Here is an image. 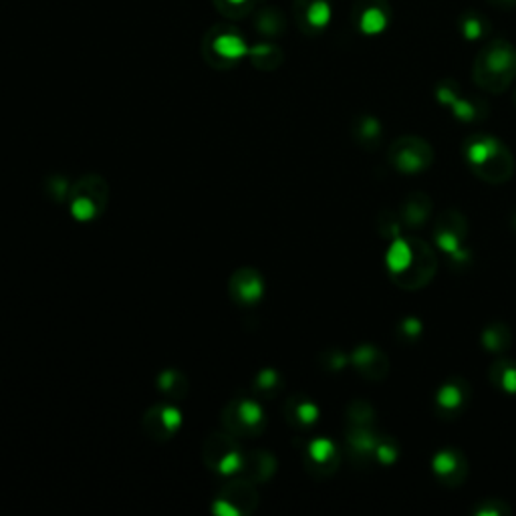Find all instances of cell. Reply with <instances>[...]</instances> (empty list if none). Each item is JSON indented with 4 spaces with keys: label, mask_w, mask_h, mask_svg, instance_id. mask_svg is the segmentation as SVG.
Instances as JSON below:
<instances>
[{
    "label": "cell",
    "mask_w": 516,
    "mask_h": 516,
    "mask_svg": "<svg viewBox=\"0 0 516 516\" xmlns=\"http://www.w3.org/2000/svg\"><path fill=\"white\" fill-rule=\"evenodd\" d=\"M438 268L430 244L417 239H396L388 250L391 281L406 291H417L432 281Z\"/></svg>",
    "instance_id": "6da1fadb"
},
{
    "label": "cell",
    "mask_w": 516,
    "mask_h": 516,
    "mask_svg": "<svg viewBox=\"0 0 516 516\" xmlns=\"http://www.w3.org/2000/svg\"><path fill=\"white\" fill-rule=\"evenodd\" d=\"M470 170L488 183H504L514 174V157L501 139L491 136H472L464 147Z\"/></svg>",
    "instance_id": "7a4b0ae2"
},
{
    "label": "cell",
    "mask_w": 516,
    "mask_h": 516,
    "mask_svg": "<svg viewBox=\"0 0 516 516\" xmlns=\"http://www.w3.org/2000/svg\"><path fill=\"white\" fill-rule=\"evenodd\" d=\"M516 77V51L506 41H494L486 45L476 59L474 79L483 89L501 93L509 89Z\"/></svg>",
    "instance_id": "3957f363"
},
{
    "label": "cell",
    "mask_w": 516,
    "mask_h": 516,
    "mask_svg": "<svg viewBox=\"0 0 516 516\" xmlns=\"http://www.w3.org/2000/svg\"><path fill=\"white\" fill-rule=\"evenodd\" d=\"M468 236V222L458 210H446L438 216L434 229V239L438 247L450 257V262H464L468 265L470 252L464 249V240Z\"/></svg>",
    "instance_id": "277c9868"
},
{
    "label": "cell",
    "mask_w": 516,
    "mask_h": 516,
    "mask_svg": "<svg viewBox=\"0 0 516 516\" xmlns=\"http://www.w3.org/2000/svg\"><path fill=\"white\" fill-rule=\"evenodd\" d=\"M388 160L399 174L414 176V174H422L424 170L430 168L434 162V150L426 139L406 136L391 144Z\"/></svg>",
    "instance_id": "5b68a950"
},
{
    "label": "cell",
    "mask_w": 516,
    "mask_h": 516,
    "mask_svg": "<svg viewBox=\"0 0 516 516\" xmlns=\"http://www.w3.org/2000/svg\"><path fill=\"white\" fill-rule=\"evenodd\" d=\"M470 401V386L460 378H452L436 391V414L442 419H456Z\"/></svg>",
    "instance_id": "8992f818"
},
{
    "label": "cell",
    "mask_w": 516,
    "mask_h": 516,
    "mask_svg": "<svg viewBox=\"0 0 516 516\" xmlns=\"http://www.w3.org/2000/svg\"><path fill=\"white\" fill-rule=\"evenodd\" d=\"M436 478L444 486H460L468 476V460L456 448H446L436 454L432 460Z\"/></svg>",
    "instance_id": "52a82bcc"
},
{
    "label": "cell",
    "mask_w": 516,
    "mask_h": 516,
    "mask_svg": "<svg viewBox=\"0 0 516 516\" xmlns=\"http://www.w3.org/2000/svg\"><path fill=\"white\" fill-rule=\"evenodd\" d=\"M432 214V200L427 198L424 192H416L409 198H406V202L401 204L399 212V222L404 229H422L427 222V218Z\"/></svg>",
    "instance_id": "ba28073f"
},
{
    "label": "cell",
    "mask_w": 516,
    "mask_h": 516,
    "mask_svg": "<svg viewBox=\"0 0 516 516\" xmlns=\"http://www.w3.org/2000/svg\"><path fill=\"white\" fill-rule=\"evenodd\" d=\"M353 363L361 375L370 380H383L389 371V361L380 349L371 345H363L353 353Z\"/></svg>",
    "instance_id": "9c48e42d"
},
{
    "label": "cell",
    "mask_w": 516,
    "mask_h": 516,
    "mask_svg": "<svg viewBox=\"0 0 516 516\" xmlns=\"http://www.w3.org/2000/svg\"><path fill=\"white\" fill-rule=\"evenodd\" d=\"M491 381L498 389L506 393H516V361L512 360H498L491 367Z\"/></svg>",
    "instance_id": "30bf717a"
},
{
    "label": "cell",
    "mask_w": 516,
    "mask_h": 516,
    "mask_svg": "<svg viewBox=\"0 0 516 516\" xmlns=\"http://www.w3.org/2000/svg\"><path fill=\"white\" fill-rule=\"evenodd\" d=\"M512 343V335L504 323H493L483 333V345L491 353H504Z\"/></svg>",
    "instance_id": "8fae6325"
},
{
    "label": "cell",
    "mask_w": 516,
    "mask_h": 516,
    "mask_svg": "<svg viewBox=\"0 0 516 516\" xmlns=\"http://www.w3.org/2000/svg\"><path fill=\"white\" fill-rule=\"evenodd\" d=\"M355 136L365 147H378L381 142V126L373 117H363L355 127Z\"/></svg>",
    "instance_id": "7c38bea8"
},
{
    "label": "cell",
    "mask_w": 516,
    "mask_h": 516,
    "mask_svg": "<svg viewBox=\"0 0 516 516\" xmlns=\"http://www.w3.org/2000/svg\"><path fill=\"white\" fill-rule=\"evenodd\" d=\"M216 51L226 59H240L249 52L244 41L236 37V34H222V37L216 41Z\"/></svg>",
    "instance_id": "4fadbf2b"
},
{
    "label": "cell",
    "mask_w": 516,
    "mask_h": 516,
    "mask_svg": "<svg viewBox=\"0 0 516 516\" xmlns=\"http://www.w3.org/2000/svg\"><path fill=\"white\" fill-rule=\"evenodd\" d=\"M450 108L454 109V116L462 121H474V119H483L484 117V109L480 108L478 101H464V99H456Z\"/></svg>",
    "instance_id": "5bb4252c"
},
{
    "label": "cell",
    "mask_w": 516,
    "mask_h": 516,
    "mask_svg": "<svg viewBox=\"0 0 516 516\" xmlns=\"http://www.w3.org/2000/svg\"><path fill=\"white\" fill-rule=\"evenodd\" d=\"M398 446L393 444L391 440H380L378 446H375V454H373V458L380 462V464L383 466H389L393 464V462L398 460Z\"/></svg>",
    "instance_id": "9a60e30c"
},
{
    "label": "cell",
    "mask_w": 516,
    "mask_h": 516,
    "mask_svg": "<svg viewBox=\"0 0 516 516\" xmlns=\"http://www.w3.org/2000/svg\"><path fill=\"white\" fill-rule=\"evenodd\" d=\"M329 16H331L329 5L325 3V0H317V3H313L311 8H309L307 21L313 26H325L329 23Z\"/></svg>",
    "instance_id": "2e32d148"
},
{
    "label": "cell",
    "mask_w": 516,
    "mask_h": 516,
    "mask_svg": "<svg viewBox=\"0 0 516 516\" xmlns=\"http://www.w3.org/2000/svg\"><path fill=\"white\" fill-rule=\"evenodd\" d=\"M399 331H401V335H404V339L416 341L419 335H422V323H419L417 319H406L399 323Z\"/></svg>",
    "instance_id": "e0dca14e"
},
{
    "label": "cell",
    "mask_w": 516,
    "mask_h": 516,
    "mask_svg": "<svg viewBox=\"0 0 516 516\" xmlns=\"http://www.w3.org/2000/svg\"><path fill=\"white\" fill-rule=\"evenodd\" d=\"M502 512H509V509L502 506V502H501V506H498V502H496V506H493V501H486V506H483V509L478 511V514H494V516L502 514Z\"/></svg>",
    "instance_id": "ac0fdd59"
},
{
    "label": "cell",
    "mask_w": 516,
    "mask_h": 516,
    "mask_svg": "<svg viewBox=\"0 0 516 516\" xmlns=\"http://www.w3.org/2000/svg\"><path fill=\"white\" fill-rule=\"evenodd\" d=\"M230 3H234V5H239V3H244V0H230Z\"/></svg>",
    "instance_id": "d6986e66"
},
{
    "label": "cell",
    "mask_w": 516,
    "mask_h": 516,
    "mask_svg": "<svg viewBox=\"0 0 516 516\" xmlns=\"http://www.w3.org/2000/svg\"><path fill=\"white\" fill-rule=\"evenodd\" d=\"M514 105H516V95H514Z\"/></svg>",
    "instance_id": "ffe728a7"
}]
</instances>
